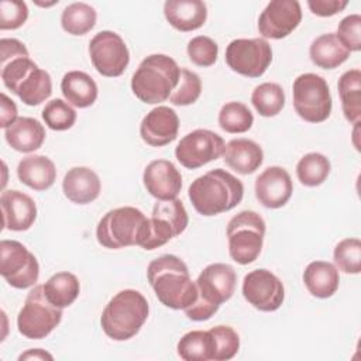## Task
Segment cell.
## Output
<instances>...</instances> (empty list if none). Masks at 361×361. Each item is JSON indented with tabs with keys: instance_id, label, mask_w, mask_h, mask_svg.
Wrapping results in <instances>:
<instances>
[{
	"instance_id": "cell-15",
	"label": "cell",
	"mask_w": 361,
	"mask_h": 361,
	"mask_svg": "<svg viewBox=\"0 0 361 361\" xmlns=\"http://www.w3.org/2000/svg\"><path fill=\"white\" fill-rule=\"evenodd\" d=\"M226 142L214 131L197 128L186 134L175 148V157L179 164L188 169H197L224 152Z\"/></svg>"
},
{
	"instance_id": "cell-18",
	"label": "cell",
	"mask_w": 361,
	"mask_h": 361,
	"mask_svg": "<svg viewBox=\"0 0 361 361\" xmlns=\"http://www.w3.org/2000/svg\"><path fill=\"white\" fill-rule=\"evenodd\" d=\"M293 192L289 172L282 166H268L255 179V196L268 209H279L288 203Z\"/></svg>"
},
{
	"instance_id": "cell-42",
	"label": "cell",
	"mask_w": 361,
	"mask_h": 361,
	"mask_svg": "<svg viewBox=\"0 0 361 361\" xmlns=\"http://www.w3.org/2000/svg\"><path fill=\"white\" fill-rule=\"evenodd\" d=\"M336 35L350 52H358L361 49V16L350 14L344 17L338 23Z\"/></svg>"
},
{
	"instance_id": "cell-31",
	"label": "cell",
	"mask_w": 361,
	"mask_h": 361,
	"mask_svg": "<svg viewBox=\"0 0 361 361\" xmlns=\"http://www.w3.org/2000/svg\"><path fill=\"white\" fill-rule=\"evenodd\" d=\"M42 286L47 299L59 309L71 306L80 292V283L76 275L68 271L54 274Z\"/></svg>"
},
{
	"instance_id": "cell-4",
	"label": "cell",
	"mask_w": 361,
	"mask_h": 361,
	"mask_svg": "<svg viewBox=\"0 0 361 361\" xmlns=\"http://www.w3.org/2000/svg\"><path fill=\"white\" fill-rule=\"evenodd\" d=\"M195 282L197 298L183 310L190 320L203 322L209 320L219 310L220 305L233 296L237 275L231 265L214 262L207 265Z\"/></svg>"
},
{
	"instance_id": "cell-30",
	"label": "cell",
	"mask_w": 361,
	"mask_h": 361,
	"mask_svg": "<svg viewBox=\"0 0 361 361\" xmlns=\"http://www.w3.org/2000/svg\"><path fill=\"white\" fill-rule=\"evenodd\" d=\"M341 109L347 121L358 124L361 118V72L360 69L345 71L337 83Z\"/></svg>"
},
{
	"instance_id": "cell-12",
	"label": "cell",
	"mask_w": 361,
	"mask_h": 361,
	"mask_svg": "<svg viewBox=\"0 0 361 361\" xmlns=\"http://www.w3.org/2000/svg\"><path fill=\"white\" fill-rule=\"evenodd\" d=\"M0 274L16 289L35 286L39 276V265L35 255L20 241L1 240Z\"/></svg>"
},
{
	"instance_id": "cell-47",
	"label": "cell",
	"mask_w": 361,
	"mask_h": 361,
	"mask_svg": "<svg viewBox=\"0 0 361 361\" xmlns=\"http://www.w3.org/2000/svg\"><path fill=\"white\" fill-rule=\"evenodd\" d=\"M32 358L34 360H52L54 357L49 353H47V351L41 350V348L28 350V351H25L24 354H21L18 357V360H32Z\"/></svg>"
},
{
	"instance_id": "cell-33",
	"label": "cell",
	"mask_w": 361,
	"mask_h": 361,
	"mask_svg": "<svg viewBox=\"0 0 361 361\" xmlns=\"http://www.w3.org/2000/svg\"><path fill=\"white\" fill-rule=\"evenodd\" d=\"M96 10L87 3H72L63 8L61 25L71 35H85L96 24Z\"/></svg>"
},
{
	"instance_id": "cell-24",
	"label": "cell",
	"mask_w": 361,
	"mask_h": 361,
	"mask_svg": "<svg viewBox=\"0 0 361 361\" xmlns=\"http://www.w3.org/2000/svg\"><path fill=\"white\" fill-rule=\"evenodd\" d=\"M224 162L240 175L254 173L264 161L262 148L252 140L234 138L226 144Z\"/></svg>"
},
{
	"instance_id": "cell-22",
	"label": "cell",
	"mask_w": 361,
	"mask_h": 361,
	"mask_svg": "<svg viewBox=\"0 0 361 361\" xmlns=\"http://www.w3.org/2000/svg\"><path fill=\"white\" fill-rule=\"evenodd\" d=\"M102 189L99 175L87 166L71 168L62 180L63 195L76 204H87L99 197Z\"/></svg>"
},
{
	"instance_id": "cell-10",
	"label": "cell",
	"mask_w": 361,
	"mask_h": 361,
	"mask_svg": "<svg viewBox=\"0 0 361 361\" xmlns=\"http://www.w3.org/2000/svg\"><path fill=\"white\" fill-rule=\"evenodd\" d=\"M293 107L307 123H322L331 113V94L324 78L316 73H302L293 80Z\"/></svg>"
},
{
	"instance_id": "cell-1",
	"label": "cell",
	"mask_w": 361,
	"mask_h": 361,
	"mask_svg": "<svg viewBox=\"0 0 361 361\" xmlns=\"http://www.w3.org/2000/svg\"><path fill=\"white\" fill-rule=\"evenodd\" d=\"M147 278L158 300L175 310L186 309L197 298L188 265L176 255L164 254L148 264Z\"/></svg>"
},
{
	"instance_id": "cell-40",
	"label": "cell",
	"mask_w": 361,
	"mask_h": 361,
	"mask_svg": "<svg viewBox=\"0 0 361 361\" xmlns=\"http://www.w3.org/2000/svg\"><path fill=\"white\" fill-rule=\"evenodd\" d=\"M214 341V358L213 361L231 360L240 348V337L237 331L230 326H214L210 330Z\"/></svg>"
},
{
	"instance_id": "cell-11",
	"label": "cell",
	"mask_w": 361,
	"mask_h": 361,
	"mask_svg": "<svg viewBox=\"0 0 361 361\" xmlns=\"http://www.w3.org/2000/svg\"><path fill=\"white\" fill-rule=\"evenodd\" d=\"M189 223L183 203L179 199L159 200L152 207L148 219V230L141 248L155 250L166 244L173 237L182 234Z\"/></svg>"
},
{
	"instance_id": "cell-43",
	"label": "cell",
	"mask_w": 361,
	"mask_h": 361,
	"mask_svg": "<svg viewBox=\"0 0 361 361\" xmlns=\"http://www.w3.org/2000/svg\"><path fill=\"white\" fill-rule=\"evenodd\" d=\"M28 18V7L20 0H3L0 3V30H17Z\"/></svg>"
},
{
	"instance_id": "cell-9",
	"label": "cell",
	"mask_w": 361,
	"mask_h": 361,
	"mask_svg": "<svg viewBox=\"0 0 361 361\" xmlns=\"http://www.w3.org/2000/svg\"><path fill=\"white\" fill-rule=\"evenodd\" d=\"M62 320V309L54 306L44 293L42 285H35L27 295L17 316L20 334L31 340L45 338Z\"/></svg>"
},
{
	"instance_id": "cell-21",
	"label": "cell",
	"mask_w": 361,
	"mask_h": 361,
	"mask_svg": "<svg viewBox=\"0 0 361 361\" xmlns=\"http://www.w3.org/2000/svg\"><path fill=\"white\" fill-rule=\"evenodd\" d=\"M3 228L11 231L28 230L37 219V204L27 193L10 189L0 196Z\"/></svg>"
},
{
	"instance_id": "cell-20",
	"label": "cell",
	"mask_w": 361,
	"mask_h": 361,
	"mask_svg": "<svg viewBox=\"0 0 361 361\" xmlns=\"http://www.w3.org/2000/svg\"><path fill=\"white\" fill-rule=\"evenodd\" d=\"M179 131V117L168 106H157L148 111L141 124L140 135L151 147H164L172 142Z\"/></svg>"
},
{
	"instance_id": "cell-8",
	"label": "cell",
	"mask_w": 361,
	"mask_h": 361,
	"mask_svg": "<svg viewBox=\"0 0 361 361\" xmlns=\"http://www.w3.org/2000/svg\"><path fill=\"white\" fill-rule=\"evenodd\" d=\"M226 233L233 261L248 265L258 258L265 235V221L257 212L243 210L231 217Z\"/></svg>"
},
{
	"instance_id": "cell-45",
	"label": "cell",
	"mask_w": 361,
	"mask_h": 361,
	"mask_svg": "<svg viewBox=\"0 0 361 361\" xmlns=\"http://www.w3.org/2000/svg\"><path fill=\"white\" fill-rule=\"evenodd\" d=\"M18 56H30L25 45L16 38H1L0 41V62L4 63Z\"/></svg>"
},
{
	"instance_id": "cell-44",
	"label": "cell",
	"mask_w": 361,
	"mask_h": 361,
	"mask_svg": "<svg viewBox=\"0 0 361 361\" xmlns=\"http://www.w3.org/2000/svg\"><path fill=\"white\" fill-rule=\"evenodd\" d=\"M347 0H309L307 6L314 16L331 17L347 7Z\"/></svg>"
},
{
	"instance_id": "cell-35",
	"label": "cell",
	"mask_w": 361,
	"mask_h": 361,
	"mask_svg": "<svg viewBox=\"0 0 361 361\" xmlns=\"http://www.w3.org/2000/svg\"><path fill=\"white\" fill-rule=\"evenodd\" d=\"M330 169L331 165L327 157L319 152H309L299 159L296 165V175L302 185L314 188L327 179Z\"/></svg>"
},
{
	"instance_id": "cell-37",
	"label": "cell",
	"mask_w": 361,
	"mask_h": 361,
	"mask_svg": "<svg viewBox=\"0 0 361 361\" xmlns=\"http://www.w3.org/2000/svg\"><path fill=\"white\" fill-rule=\"evenodd\" d=\"M42 120L51 130L65 131L75 124L76 111L68 102L62 99H54L48 102L42 109Z\"/></svg>"
},
{
	"instance_id": "cell-17",
	"label": "cell",
	"mask_w": 361,
	"mask_h": 361,
	"mask_svg": "<svg viewBox=\"0 0 361 361\" xmlns=\"http://www.w3.org/2000/svg\"><path fill=\"white\" fill-rule=\"evenodd\" d=\"M302 8L296 0H274L267 4L258 18V31L264 38L288 37L300 23Z\"/></svg>"
},
{
	"instance_id": "cell-36",
	"label": "cell",
	"mask_w": 361,
	"mask_h": 361,
	"mask_svg": "<svg viewBox=\"0 0 361 361\" xmlns=\"http://www.w3.org/2000/svg\"><path fill=\"white\" fill-rule=\"evenodd\" d=\"M254 116L241 102H228L219 111V126L226 133L240 134L251 128Z\"/></svg>"
},
{
	"instance_id": "cell-23",
	"label": "cell",
	"mask_w": 361,
	"mask_h": 361,
	"mask_svg": "<svg viewBox=\"0 0 361 361\" xmlns=\"http://www.w3.org/2000/svg\"><path fill=\"white\" fill-rule=\"evenodd\" d=\"M164 14L175 30L188 32L204 24L207 7L206 3L200 0H168L164 4Z\"/></svg>"
},
{
	"instance_id": "cell-13",
	"label": "cell",
	"mask_w": 361,
	"mask_h": 361,
	"mask_svg": "<svg viewBox=\"0 0 361 361\" xmlns=\"http://www.w3.org/2000/svg\"><path fill=\"white\" fill-rule=\"evenodd\" d=\"M272 62V49L264 38H237L226 48L228 68L247 78H259Z\"/></svg>"
},
{
	"instance_id": "cell-2",
	"label": "cell",
	"mask_w": 361,
	"mask_h": 361,
	"mask_svg": "<svg viewBox=\"0 0 361 361\" xmlns=\"http://www.w3.org/2000/svg\"><path fill=\"white\" fill-rule=\"evenodd\" d=\"M188 196L195 210L209 217L234 209L243 200L244 185L233 173L216 168L196 178Z\"/></svg>"
},
{
	"instance_id": "cell-3",
	"label": "cell",
	"mask_w": 361,
	"mask_h": 361,
	"mask_svg": "<svg viewBox=\"0 0 361 361\" xmlns=\"http://www.w3.org/2000/svg\"><path fill=\"white\" fill-rule=\"evenodd\" d=\"M180 68L164 54H152L141 61L131 78V90L147 104H159L169 99L178 86Z\"/></svg>"
},
{
	"instance_id": "cell-26",
	"label": "cell",
	"mask_w": 361,
	"mask_h": 361,
	"mask_svg": "<svg viewBox=\"0 0 361 361\" xmlns=\"http://www.w3.org/2000/svg\"><path fill=\"white\" fill-rule=\"evenodd\" d=\"M7 144L18 152H32L41 148L45 140L44 126L32 117H18L4 130Z\"/></svg>"
},
{
	"instance_id": "cell-19",
	"label": "cell",
	"mask_w": 361,
	"mask_h": 361,
	"mask_svg": "<svg viewBox=\"0 0 361 361\" xmlns=\"http://www.w3.org/2000/svg\"><path fill=\"white\" fill-rule=\"evenodd\" d=\"M147 192L157 200L176 199L182 188V175L168 159L151 161L142 173Z\"/></svg>"
},
{
	"instance_id": "cell-16",
	"label": "cell",
	"mask_w": 361,
	"mask_h": 361,
	"mask_svg": "<svg viewBox=\"0 0 361 361\" xmlns=\"http://www.w3.org/2000/svg\"><path fill=\"white\" fill-rule=\"evenodd\" d=\"M243 296L251 306L261 312H275L285 299V289L275 274L259 268L244 276Z\"/></svg>"
},
{
	"instance_id": "cell-25",
	"label": "cell",
	"mask_w": 361,
	"mask_h": 361,
	"mask_svg": "<svg viewBox=\"0 0 361 361\" xmlns=\"http://www.w3.org/2000/svg\"><path fill=\"white\" fill-rule=\"evenodd\" d=\"M17 176L34 190H47L56 179V168L45 155H27L17 165Z\"/></svg>"
},
{
	"instance_id": "cell-29",
	"label": "cell",
	"mask_w": 361,
	"mask_h": 361,
	"mask_svg": "<svg viewBox=\"0 0 361 361\" xmlns=\"http://www.w3.org/2000/svg\"><path fill=\"white\" fill-rule=\"evenodd\" d=\"M309 55L316 66L322 69H334L348 59L350 51L340 42L336 34L327 32L313 39L309 48Z\"/></svg>"
},
{
	"instance_id": "cell-14",
	"label": "cell",
	"mask_w": 361,
	"mask_h": 361,
	"mask_svg": "<svg viewBox=\"0 0 361 361\" xmlns=\"http://www.w3.org/2000/svg\"><path fill=\"white\" fill-rule=\"evenodd\" d=\"M89 55L94 69L107 78L124 73L130 62V52L124 39L114 31H100L89 42Z\"/></svg>"
},
{
	"instance_id": "cell-7",
	"label": "cell",
	"mask_w": 361,
	"mask_h": 361,
	"mask_svg": "<svg viewBox=\"0 0 361 361\" xmlns=\"http://www.w3.org/2000/svg\"><path fill=\"white\" fill-rule=\"evenodd\" d=\"M1 79L7 89L27 106H38L52 93V80L30 56H18L1 63Z\"/></svg>"
},
{
	"instance_id": "cell-28",
	"label": "cell",
	"mask_w": 361,
	"mask_h": 361,
	"mask_svg": "<svg viewBox=\"0 0 361 361\" xmlns=\"http://www.w3.org/2000/svg\"><path fill=\"white\" fill-rule=\"evenodd\" d=\"M61 90L66 102L75 107L86 109L97 99V85L90 75L82 71H71L61 80Z\"/></svg>"
},
{
	"instance_id": "cell-34",
	"label": "cell",
	"mask_w": 361,
	"mask_h": 361,
	"mask_svg": "<svg viewBox=\"0 0 361 361\" xmlns=\"http://www.w3.org/2000/svg\"><path fill=\"white\" fill-rule=\"evenodd\" d=\"M251 103L259 116L274 117L285 106V92L278 83L264 82L252 90Z\"/></svg>"
},
{
	"instance_id": "cell-41",
	"label": "cell",
	"mask_w": 361,
	"mask_h": 361,
	"mask_svg": "<svg viewBox=\"0 0 361 361\" xmlns=\"http://www.w3.org/2000/svg\"><path fill=\"white\" fill-rule=\"evenodd\" d=\"M188 56L197 66H212L219 55V45L214 39L206 35L193 37L188 42Z\"/></svg>"
},
{
	"instance_id": "cell-27",
	"label": "cell",
	"mask_w": 361,
	"mask_h": 361,
	"mask_svg": "<svg viewBox=\"0 0 361 361\" xmlns=\"http://www.w3.org/2000/svg\"><path fill=\"white\" fill-rule=\"evenodd\" d=\"M306 289L319 299H327L336 293L340 283L337 268L327 261H312L303 271Z\"/></svg>"
},
{
	"instance_id": "cell-32",
	"label": "cell",
	"mask_w": 361,
	"mask_h": 361,
	"mask_svg": "<svg viewBox=\"0 0 361 361\" xmlns=\"http://www.w3.org/2000/svg\"><path fill=\"white\" fill-rule=\"evenodd\" d=\"M178 355L185 361H209L214 358V341L209 330H192L180 337Z\"/></svg>"
},
{
	"instance_id": "cell-5",
	"label": "cell",
	"mask_w": 361,
	"mask_h": 361,
	"mask_svg": "<svg viewBox=\"0 0 361 361\" xmlns=\"http://www.w3.org/2000/svg\"><path fill=\"white\" fill-rule=\"evenodd\" d=\"M149 306L144 295L135 289L116 293L103 309L100 324L106 336L116 341L134 337L147 322Z\"/></svg>"
},
{
	"instance_id": "cell-6",
	"label": "cell",
	"mask_w": 361,
	"mask_h": 361,
	"mask_svg": "<svg viewBox=\"0 0 361 361\" xmlns=\"http://www.w3.org/2000/svg\"><path fill=\"white\" fill-rule=\"evenodd\" d=\"M148 230V219L133 206H123L107 212L96 227V238L100 245L118 250L144 243Z\"/></svg>"
},
{
	"instance_id": "cell-46",
	"label": "cell",
	"mask_w": 361,
	"mask_h": 361,
	"mask_svg": "<svg viewBox=\"0 0 361 361\" xmlns=\"http://www.w3.org/2000/svg\"><path fill=\"white\" fill-rule=\"evenodd\" d=\"M1 113H0V127L7 128L10 127L18 117H17V106L16 103L6 94L1 93Z\"/></svg>"
},
{
	"instance_id": "cell-38",
	"label": "cell",
	"mask_w": 361,
	"mask_h": 361,
	"mask_svg": "<svg viewBox=\"0 0 361 361\" xmlns=\"http://www.w3.org/2000/svg\"><path fill=\"white\" fill-rule=\"evenodd\" d=\"M334 264L344 274H360L361 271V241L358 238H344L333 252Z\"/></svg>"
},
{
	"instance_id": "cell-39",
	"label": "cell",
	"mask_w": 361,
	"mask_h": 361,
	"mask_svg": "<svg viewBox=\"0 0 361 361\" xmlns=\"http://www.w3.org/2000/svg\"><path fill=\"white\" fill-rule=\"evenodd\" d=\"M202 93V80L197 73L182 68L178 86L169 96V102L173 106L193 104Z\"/></svg>"
}]
</instances>
